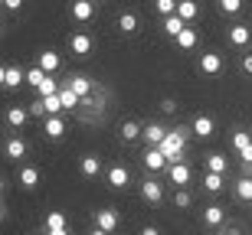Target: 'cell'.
Masks as SVG:
<instances>
[{"label":"cell","mask_w":252,"mask_h":235,"mask_svg":"<svg viewBox=\"0 0 252 235\" xmlns=\"http://www.w3.org/2000/svg\"><path fill=\"white\" fill-rule=\"evenodd\" d=\"M174 206H177V209H190V206H193V196L187 193V186L174 193Z\"/></svg>","instance_id":"8d00e7d4"},{"label":"cell","mask_w":252,"mask_h":235,"mask_svg":"<svg viewBox=\"0 0 252 235\" xmlns=\"http://www.w3.org/2000/svg\"><path fill=\"white\" fill-rule=\"evenodd\" d=\"M89 235H112V232H105V229H98V226H95V229H92Z\"/></svg>","instance_id":"bcb514c9"},{"label":"cell","mask_w":252,"mask_h":235,"mask_svg":"<svg viewBox=\"0 0 252 235\" xmlns=\"http://www.w3.org/2000/svg\"><path fill=\"white\" fill-rule=\"evenodd\" d=\"M249 144H252V134H249V131H236V134H233V151H236V154L246 151Z\"/></svg>","instance_id":"e575fe53"},{"label":"cell","mask_w":252,"mask_h":235,"mask_svg":"<svg viewBox=\"0 0 252 235\" xmlns=\"http://www.w3.org/2000/svg\"><path fill=\"white\" fill-rule=\"evenodd\" d=\"M233 193H236L239 203H252V177H239L236 186H233Z\"/></svg>","instance_id":"d6986e66"},{"label":"cell","mask_w":252,"mask_h":235,"mask_svg":"<svg viewBox=\"0 0 252 235\" xmlns=\"http://www.w3.org/2000/svg\"><path fill=\"white\" fill-rule=\"evenodd\" d=\"M0 78H3V88H17V85L27 82V72L20 66H3L0 69Z\"/></svg>","instance_id":"52a82bcc"},{"label":"cell","mask_w":252,"mask_h":235,"mask_svg":"<svg viewBox=\"0 0 252 235\" xmlns=\"http://www.w3.org/2000/svg\"><path fill=\"white\" fill-rule=\"evenodd\" d=\"M223 219H226V209H223V206H206V209H203V222H206L210 229L223 226Z\"/></svg>","instance_id":"44dd1931"},{"label":"cell","mask_w":252,"mask_h":235,"mask_svg":"<svg viewBox=\"0 0 252 235\" xmlns=\"http://www.w3.org/2000/svg\"><path fill=\"white\" fill-rule=\"evenodd\" d=\"M43 104H46V111L49 114H63L65 108H63V98H59V92L56 95H46V98H43Z\"/></svg>","instance_id":"d6a6232c"},{"label":"cell","mask_w":252,"mask_h":235,"mask_svg":"<svg viewBox=\"0 0 252 235\" xmlns=\"http://www.w3.org/2000/svg\"><path fill=\"white\" fill-rule=\"evenodd\" d=\"M203 186L210 189V193H220V189L226 186V180H223V173H213V170H206V177H203Z\"/></svg>","instance_id":"f1b7e54d"},{"label":"cell","mask_w":252,"mask_h":235,"mask_svg":"<svg viewBox=\"0 0 252 235\" xmlns=\"http://www.w3.org/2000/svg\"><path fill=\"white\" fill-rule=\"evenodd\" d=\"M118 29H122V33H134V29H138V17H134V13H122V17H118Z\"/></svg>","instance_id":"1f68e13d"},{"label":"cell","mask_w":252,"mask_h":235,"mask_svg":"<svg viewBox=\"0 0 252 235\" xmlns=\"http://www.w3.org/2000/svg\"><path fill=\"white\" fill-rule=\"evenodd\" d=\"M177 46L184 49V52H190V49L196 46V29L190 26V23H187V26H184V33H180V36H177Z\"/></svg>","instance_id":"484cf974"},{"label":"cell","mask_w":252,"mask_h":235,"mask_svg":"<svg viewBox=\"0 0 252 235\" xmlns=\"http://www.w3.org/2000/svg\"><path fill=\"white\" fill-rule=\"evenodd\" d=\"M79 170H82V177H98V173H102V160L95 157V154H85L82 157V163H79Z\"/></svg>","instance_id":"e0dca14e"},{"label":"cell","mask_w":252,"mask_h":235,"mask_svg":"<svg viewBox=\"0 0 252 235\" xmlns=\"http://www.w3.org/2000/svg\"><path fill=\"white\" fill-rule=\"evenodd\" d=\"M220 10L223 13H239L243 10V0H220Z\"/></svg>","instance_id":"f35d334b"},{"label":"cell","mask_w":252,"mask_h":235,"mask_svg":"<svg viewBox=\"0 0 252 235\" xmlns=\"http://www.w3.org/2000/svg\"><path fill=\"white\" fill-rule=\"evenodd\" d=\"M27 108H30V114H33V118H49V111H46V104H43V98H36V102H30Z\"/></svg>","instance_id":"74e56055"},{"label":"cell","mask_w":252,"mask_h":235,"mask_svg":"<svg viewBox=\"0 0 252 235\" xmlns=\"http://www.w3.org/2000/svg\"><path fill=\"white\" fill-rule=\"evenodd\" d=\"M144 167H148L151 173H160L164 167H170V160L164 157L160 147H148V151H144Z\"/></svg>","instance_id":"3957f363"},{"label":"cell","mask_w":252,"mask_h":235,"mask_svg":"<svg viewBox=\"0 0 252 235\" xmlns=\"http://www.w3.org/2000/svg\"><path fill=\"white\" fill-rule=\"evenodd\" d=\"M72 17L79 23H89L95 17V0H72Z\"/></svg>","instance_id":"8fae6325"},{"label":"cell","mask_w":252,"mask_h":235,"mask_svg":"<svg viewBox=\"0 0 252 235\" xmlns=\"http://www.w3.org/2000/svg\"><path fill=\"white\" fill-rule=\"evenodd\" d=\"M160 111H164V114L177 111V102H174V98H164V102H160Z\"/></svg>","instance_id":"ab89813d"},{"label":"cell","mask_w":252,"mask_h":235,"mask_svg":"<svg viewBox=\"0 0 252 235\" xmlns=\"http://www.w3.org/2000/svg\"><path fill=\"white\" fill-rule=\"evenodd\" d=\"M138 137H144V128H141L138 121H125V124H122V141L134 144Z\"/></svg>","instance_id":"d4e9b609"},{"label":"cell","mask_w":252,"mask_h":235,"mask_svg":"<svg viewBox=\"0 0 252 235\" xmlns=\"http://www.w3.org/2000/svg\"><path fill=\"white\" fill-rule=\"evenodd\" d=\"M30 121V108H20V104H13L7 111V124L10 128H23V124Z\"/></svg>","instance_id":"ffe728a7"},{"label":"cell","mask_w":252,"mask_h":235,"mask_svg":"<svg viewBox=\"0 0 252 235\" xmlns=\"http://www.w3.org/2000/svg\"><path fill=\"white\" fill-rule=\"evenodd\" d=\"M177 3L180 0H154V10L160 17H170V13H177Z\"/></svg>","instance_id":"836d02e7"},{"label":"cell","mask_w":252,"mask_h":235,"mask_svg":"<svg viewBox=\"0 0 252 235\" xmlns=\"http://www.w3.org/2000/svg\"><path fill=\"white\" fill-rule=\"evenodd\" d=\"M105 183L112 189H122L131 183V170L125 167V163H115V167H108V173H105Z\"/></svg>","instance_id":"7a4b0ae2"},{"label":"cell","mask_w":252,"mask_h":235,"mask_svg":"<svg viewBox=\"0 0 252 235\" xmlns=\"http://www.w3.org/2000/svg\"><path fill=\"white\" fill-rule=\"evenodd\" d=\"M164 137H167V128H164V124L154 121V124H148V128H144V144H148V147H158Z\"/></svg>","instance_id":"4fadbf2b"},{"label":"cell","mask_w":252,"mask_h":235,"mask_svg":"<svg viewBox=\"0 0 252 235\" xmlns=\"http://www.w3.org/2000/svg\"><path fill=\"white\" fill-rule=\"evenodd\" d=\"M69 49H72L75 56H89V52H92V36H89V33H75V36L69 39Z\"/></svg>","instance_id":"7c38bea8"},{"label":"cell","mask_w":252,"mask_h":235,"mask_svg":"<svg viewBox=\"0 0 252 235\" xmlns=\"http://www.w3.org/2000/svg\"><path fill=\"white\" fill-rule=\"evenodd\" d=\"M46 229H49V232H56V229H65V216L59 212V209H53V212L46 216Z\"/></svg>","instance_id":"d590c367"},{"label":"cell","mask_w":252,"mask_h":235,"mask_svg":"<svg viewBox=\"0 0 252 235\" xmlns=\"http://www.w3.org/2000/svg\"><path fill=\"white\" fill-rule=\"evenodd\" d=\"M236 157L243 160V163H252V144H249V147H246V151H239V154H236Z\"/></svg>","instance_id":"b9f144b4"},{"label":"cell","mask_w":252,"mask_h":235,"mask_svg":"<svg viewBox=\"0 0 252 235\" xmlns=\"http://www.w3.org/2000/svg\"><path fill=\"white\" fill-rule=\"evenodd\" d=\"M220 235H236V232H233V229H223V232H220Z\"/></svg>","instance_id":"c3c4849f"},{"label":"cell","mask_w":252,"mask_h":235,"mask_svg":"<svg viewBox=\"0 0 252 235\" xmlns=\"http://www.w3.org/2000/svg\"><path fill=\"white\" fill-rule=\"evenodd\" d=\"M36 66L43 69V72H49V76H56V69H59V56L53 52V49H43L36 59Z\"/></svg>","instance_id":"2e32d148"},{"label":"cell","mask_w":252,"mask_h":235,"mask_svg":"<svg viewBox=\"0 0 252 235\" xmlns=\"http://www.w3.org/2000/svg\"><path fill=\"white\" fill-rule=\"evenodd\" d=\"M226 167H229V160H226L223 154H206V170H213V173H226Z\"/></svg>","instance_id":"f546056e"},{"label":"cell","mask_w":252,"mask_h":235,"mask_svg":"<svg viewBox=\"0 0 252 235\" xmlns=\"http://www.w3.org/2000/svg\"><path fill=\"white\" fill-rule=\"evenodd\" d=\"M141 196L148 199V203H154V206H158L160 199H164V186H160L154 177H144V180H141Z\"/></svg>","instance_id":"277c9868"},{"label":"cell","mask_w":252,"mask_h":235,"mask_svg":"<svg viewBox=\"0 0 252 235\" xmlns=\"http://www.w3.org/2000/svg\"><path fill=\"white\" fill-rule=\"evenodd\" d=\"M190 134H193V128H174V131H167V137L158 144L170 163H184V151H187V144H190Z\"/></svg>","instance_id":"6da1fadb"},{"label":"cell","mask_w":252,"mask_h":235,"mask_svg":"<svg viewBox=\"0 0 252 235\" xmlns=\"http://www.w3.org/2000/svg\"><path fill=\"white\" fill-rule=\"evenodd\" d=\"M243 72H246V76H252V52H246V56H243Z\"/></svg>","instance_id":"60d3db41"},{"label":"cell","mask_w":252,"mask_h":235,"mask_svg":"<svg viewBox=\"0 0 252 235\" xmlns=\"http://www.w3.org/2000/svg\"><path fill=\"white\" fill-rule=\"evenodd\" d=\"M95 226L115 235V229H118V212H115V209H98V212H95Z\"/></svg>","instance_id":"30bf717a"},{"label":"cell","mask_w":252,"mask_h":235,"mask_svg":"<svg viewBox=\"0 0 252 235\" xmlns=\"http://www.w3.org/2000/svg\"><path fill=\"white\" fill-rule=\"evenodd\" d=\"M59 98H63V108H65V111H79V104H82V95L72 92L65 82H63V88H59Z\"/></svg>","instance_id":"5bb4252c"},{"label":"cell","mask_w":252,"mask_h":235,"mask_svg":"<svg viewBox=\"0 0 252 235\" xmlns=\"http://www.w3.org/2000/svg\"><path fill=\"white\" fill-rule=\"evenodd\" d=\"M243 177H252V163H243Z\"/></svg>","instance_id":"f6af8a7d"},{"label":"cell","mask_w":252,"mask_h":235,"mask_svg":"<svg viewBox=\"0 0 252 235\" xmlns=\"http://www.w3.org/2000/svg\"><path fill=\"white\" fill-rule=\"evenodd\" d=\"M200 69H203L206 76H220L223 72V56L220 52H203L200 56Z\"/></svg>","instance_id":"ba28073f"},{"label":"cell","mask_w":252,"mask_h":235,"mask_svg":"<svg viewBox=\"0 0 252 235\" xmlns=\"http://www.w3.org/2000/svg\"><path fill=\"white\" fill-rule=\"evenodd\" d=\"M177 17H184L187 23H193L200 17V7H196V0H180L177 3Z\"/></svg>","instance_id":"cb8c5ba5"},{"label":"cell","mask_w":252,"mask_h":235,"mask_svg":"<svg viewBox=\"0 0 252 235\" xmlns=\"http://www.w3.org/2000/svg\"><path fill=\"white\" fill-rule=\"evenodd\" d=\"M46 76H49V72H43L39 66H30V69H27V85H33V88H39Z\"/></svg>","instance_id":"4dcf8cb0"},{"label":"cell","mask_w":252,"mask_h":235,"mask_svg":"<svg viewBox=\"0 0 252 235\" xmlns=\"http://www.w3.org/2000/svg\"><path fill=\"white\" fill-rule=\"evenodd\" d=\"M36 235H53V232H49V229H46V232H36Z\"/></svg>","instance_id":"681fc988"},{"label":"cell","mask_w":252,"mask_h":235,"mask_svg":"<svg viewBox=\"0 0 252 235\" xmlns=\"http://www.w3.org/2000/svg\"><path fill=\"white\" fill-rule=\"evenodd\" d=\"M59 88H63V82H59L56 76H46V78H43V85L36 88V95H39V98H46V95H56Z\"/></svg>","instance_id":"83f0119b"},{"label":"cell","mask_w":252,"mask_h":235,"mask_svg":"<svg viewBox=\"0 0 252 235\" xmlns=\"http://www.w3.org/2000/svg\"><path fill=\"white\" fill-rule=\"evenodd\" d=\"M3 7H7V10H20V7H23V0H3Z\"/></svg>","instance_id":"7bdbcfd3"},{"label":"cell","mask_w":252,"mask_h":235,"mask_svg":"<svg viewBox=\"0 0 252 235\" xmlns=\"http://www.w3.org/2000/svg\"><path fill=\"white\" fill-rule=\"evenodd\" d=\"M190 177H193V173H190V167H187V163H170V167H167V180H170V183H174L177 189H184V186H187V183H190Z\"/></svg>","instance_id":"8992f818"},{"label":"cell","mask_w":252,"mask_h":235,"mask_svg":"<svg viewBox=\"0 0 252 235\" xmlns=\"http://www.w3.org/2000/svg\"><path fill=\"white\" fill-rule=\"evenodd\" d=\"M184 26H187V20H184V17H177V13L164 17V33H167V36H174V39H177L180 33H184Z\"/></svg>","instance_id":"ac0fdd59"},{"label":"cell","mask_w":252,"mask_h":235,"mask_svg":"<svg viewBox=\"0 0 252 235\" xmlns=\"http://www.w3.org/2000/svg\"><path fill=\"white\" fill-rule=\"evenodd\" d=\"M53 235H72V232H69V229H56V232H53Z\"/></svg>","instance_id":"7dc6e473"},{"label":"cell","mask_w":252,"mask_h":235,"mask_svg":"<svg viewBox=\"0 0 252 235\" xmlns=\"http://www.w3.org/2000/svg\"><path fill=\"white\" fill-rule=\"evenodd\" d=\"M229 43H233V46H249L252 29L249 26H229Z\"/></svg>","instance_id":"7402d4cb"},{"label":"cell","mask_w":252,"mask_h":235,"mask_svg":"<svg viewBox=\"0 0 252 235\" xmlns=\"http://www.w3.org/2000/svg\"><path fill=\"white\" fill-rule=\"evenodd\" d=\"M27 157V141L23 137H10L7 141V160H23Z\"/></svg>","instance_id":"603a6c76"},{"label":"cell","mask_w":252,"mask_h":235,"mask_svg":"<svg viewBox=\"0 0 252 235\" xmlns=\"http://www.w3.org/2000/svg\"><path fill=\"white\" fill-rule=\"evenodd\" d=\"M190 128H193V134H196V137H213V131H216V121L210 118V114H196Z\"/></svg>","instance_id":"9c48e42d"},{"label":"cell","mask_w":252,"mask_h":235,"mask_svg":"<svg viewBox=\"0 0 252 235\" xmlns=\"http://www.w3.org/2000/svg\"><path fill=\"white\" fill-rule=\"evenodd\" d=\"M43 134H46L49 141H59L65 134V121L63 114H49V118H43Z\"/></svg>","instance_id":"5b68a950"},{"label":"cell","mask_w":252,"mask_h":235,"mask_svg":"<svg viewBox=\"0 0 252 235\" xmlns=\"http://www.w3.org/2000/svg\"><path fill=\"white\" fill-rule=\"evenodd\" d=\"M20 183H23V189H33V186L39 183V170H36V167H30V163H27V167L20 170Z\"/></svg>","instance_id":"4316f807"},{"label":"cell","mask_w":252,"mask_h":235,"mask_svg":"<svg viewBox=\"0 0 252 235\" xmlns=\"http://www.w3.org/2000/svg\"><path fill=\"white\" fill-rule=\"evenodd\" d=\"M141 235H160V232L154 226H144V229H141Z\"/></svg>","instance_id":"ee69618b"},{"label":"cell","mask_w":252,"mask_h":235,"mask_svg":"<svg viewBox=\"0 0 252 235\" xmlns=\"http://www.w3.org/2000/svg\"><path fill=\"white\" fill-rule=\"evenodd\" d=\"M65 85H69L72 92L82 95V102L92 95V78H89V76H72V78H65Z\"/></svg>","instance_id":"9a60e30c"}]
</instances>
